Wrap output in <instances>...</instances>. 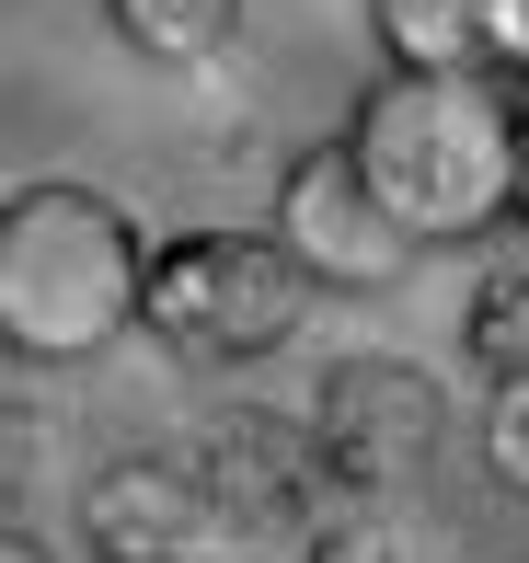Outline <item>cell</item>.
Returning <instances> with one entry per match:
<instances>
[{"instance_id":"obj_7","label":"cell","mask_w":529,"mask_h":563,"mask_svg":"<svg viewBox=\"0 0 529 563\" xmlns=\"http://www.w3.org/2000/svg\"><path fill=\"white\" fill-rule=\"evenodd\" d=\"M185 460H196V483H208V518L219 529H299L311 495H322L311 426H276V415H219Z\"/></svg>"},{"instance_id":"obj_3","label":"cell","mask_w":529,"mask_h":563,"mask_svg":"<svg viewBox=\"0 0 529 563\" xmlns=\"http://www.w3.org/2000/svg\"><path fill=\"white\" fill-rule=\"evenodd\" d=\"M311 322L299 265L265 230H173L150 242V288H139V334H162L196 368H254Z\"/></svg>"},{"instance_id":"obj_16","label":"cell","mask_w":529,"mask_h":563,"mask_svg":"<svg viewBox=\"0 0 529 563\" xmlns=\"http://www.w3.org/2000/svg\"><path fill=\"white\" fill-rule=\"evenodd\" d=\"M0 563H46V552H35V541H23V529H0Z\"/></svg>"},{"instance_id":"obj_10","label":"cell","mask_w":529,"mask_h":563,"mask_svg":"<svg viewBox=\"0 0 529 563\" xmlns=\"http://www.w3.org/2000/svg\"><path fill=\"white\" fill-rule=\"evenodd\" d=\"M461 356L484 379H529V265H495L461 311Z\"/></svg>"},{"instance_id":"obj_15","label":"cell","mask_w":529,"mask_h":563,"mask_svg":"<svg viewBox=\"0 0 529 563\" xmlns=\"http://www.w3.org/2000/svg\"><path fill=\"white\" fill-rule=\"evenodd\" d=\"M518 219H529V92H518Z\"/></svg>"},{"instance_id":"obj_1","label":"cell","mask_w":529,"mask_h":563,"mask_svg":"<svg viewBox=\"0 0 529 563\" xmlns=\"http://www.w3.org/2000/svg\"><path fill=\"white\" fill-rule=\"evenodd\" d=\"M334 139L357 150L368 196L392 208V230L415 253L484 242L495 219H518V92L495 69H449V81L381 69Z\"/></svg>"},{"instance_id":"obj_13","label":"cell","mask_w":529,"mask_h":563,"mask_svg":"<svg viewBox=\"0 0 529 563\" xmlns=\"http://www.w3.org/2000/svg\"><path fill=\"white\" fill-rule=\"evenodd\" d=\"M484 69L507 92H529V0H495V23H484Z\"/></svg>"},{"instance_id":"obj_6","label":"cell","mask_w":529,"mask_h":563,"mask_svg":"<svg viewBox=\"0 0 529 563\" xmlns=\"http://www.w3.org/2000/svg\"><path fill=\"white\" fill-rule=\"evenodd\" d=\"M81 541H92V563H196L219 541L196 460H162V449L104 460V472L81 483Z\"/></svg>"},{"instance_id":"obj_9","label":"cell","mask_w":529,"mask_h":563,"mask_svg":"<svg viewBox=\"0 0 529 563\" xmlns=\"http://www.w3.org/2000/svg\"><path fill=\"white\" fill-rule=\"evenodd\" d=\"M104 23H115V46L150 58V69H208V58H231L242 0H104Z\"/></svg>"},{"instance_id":"obj_12","label":"cell","mask_w":529,"mask_h":563,"mask_svg":"<svg viewBox=\"0 0 529 563\" xmlns=\"http://www.w3.org/2000/svg\"><path fill=\"white\" fill-rule=\"evenodd\" d=\"M472 460H484L495 495H518V506H529V379H495L484 426H472Z\"/></svg>"},{"instance_id":"obj_14","label":"cell","mask_w":529,"mask_h":563,"mask_svg":"<svg viewBox=\"0 0 529 563\" xmlns=\"http://www.w3.org/2000/svg\"><path fill=\"white\" fill-rule=\"evenodd\" d=\"M299 563H392V529H368V506H357V518L311 529V552H299Z\"/></svg>"},{"instance_id":"obj_5","label":"cell","mask_w":529,"mask_h":563,"mask_svg":"<svg viewBox=\"0 0 529 563\" xmlns=\"http://www.w3.org/2000/svg\"><path fill=\"white\" fill-rule=\"evenodd\" d=\"M265 242L299 265V288H334V299H381L403 288V265H415V242L392 230V208L368 196V173H357V150L345 139H311L288 173H276V219H265Z\"/></svg>"},{"instance_id":"obj_4","label":"cell","mask_w":529,"mask_h":563,"mask_svg":"<svg viewBox=\"0 0 529 563\" xmlns=\"http://www.w3.org/2000/svg\"><path fill=\"white\" fill-rule=\"evenodd\" d=\"M299 426H311L322 483L357 495V506L415 495V483L449 460V391L415 368V356H334Z\"/></svg>"},{"instance_id":"obj_8","label":"cell","mask_w":529,"mask_h":563,"mask_svg":"<svg viewBox=\"0 0 529 563\" xmlns=\"http://www.w3.org/2000/svg\"><path fill=\"white\" fill-rule=\"evenodd\" d=\"M484 23L495 0H368V46L403 81H449V69H484Z\"/></svg>"},{"instance_id":"obj_11","label":"cell","mask_w":529,"mask_h":563,"mask_svg":"<svg viewBox=\"0 0 529 563\" xmlns=\"http://www.w3.org/2000/svg\"><path fill=\"white\" fill-rule=\"evenodd\" d=\"M58 483V426H46V402L0 391V529H23V506Z\"/></svg>"},{"instance_id":"obj_2","label":"cell","mask_w":529,"mask_h":563,"mask_svg":"<svg viewBox=\"0 0 529 563\" xmlns=\"http://www.w3.org/2000/svg\"><path fill=\"white\" fill-rule=\"evenodd\" d=\"M150 230L104 185H12L0 196V356L23 368H92L104 345L139 334Z\"/></svg>"}]
</instances>
